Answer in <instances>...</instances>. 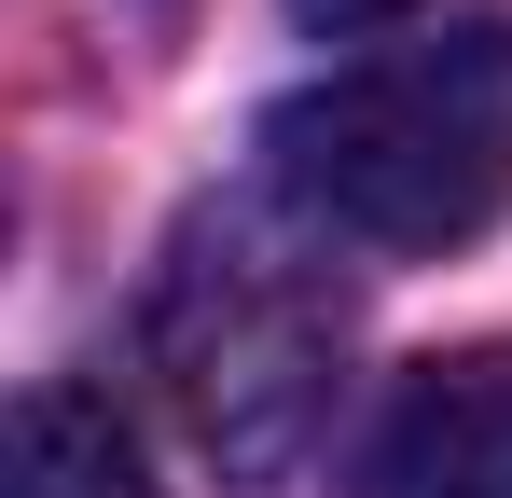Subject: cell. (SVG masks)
Returning <instances> with one entry per match:
<instances>
[{
    "label": "cell",
    "instance_id": "cell-1",
    "mask_svg": "<svg viewBox=\"0 0 512 498\" xmlns=\"http://www.w3.org/2000/svg\"><path fill=\"white\" fill-rule=\"evenodd\" d=\"M277 194L346 249H471L512 208V14H443L319 70L263 125Z\"/></svg>",
    "mask_w": 512,
    "mask_h": 498
},
{
    "label": "cell",
    "instance_id": "cell-2",
    "mask_svg": "<svg viewBox=\"0 0 512 498\" xmlns=\"http://www.w3.org/2000/svg\"><path fill=\"white\" fill-rule=\"evenodd\" d=\"M153 360L222 471H291L346 388V291L319 263V222L291 194L194 208L153 277Z\"/></svg>",
    "mask_w": 512,
    "mask_h": 498
},
{
    "label": "cell",
    "instance_id": "cell-3",
    "mask_svg": "<svg viewBox=\"0 0 512 498\" xmlns=\"http://www.w3.org/2000/svg\"><path fill=\"white\" fill-rule=\"evenodd\" d=\"M346 498H512V346L416 360L360 429Z\"/></svg>",
    "mask_w": 512,
    "mask_h": 498
},
{
    "label": "cell",
    "instance_id": "cell-4",
    "mask_svg": "<svg viewBox=\"0 0 512 498\" xmlns=\"http://www.w3.org/2000/svg\"><path fill=\"white\" fill-rule=\"evenodd\" d=\"M14 498H153V457H139V429L97 388L42 374L14 402Z\"/></svg>",
    "mask_w": 512,
    "mask_h": 498
},
{
    "label": "cell",
    "instance_id": "cell-5",
    "mask_svg": "<svg viewBox=\"0 0 512 498\" xmlns=\"http://www.w3.org/2000/svg\"><path fill=\"white\" fill-rule=\"evenodd\" d=\"M291 28H305V42H402L416 0H291Z\"/></svg>",
    "mask_w": 512,
    "mask_h": 498
}]
</instances>
